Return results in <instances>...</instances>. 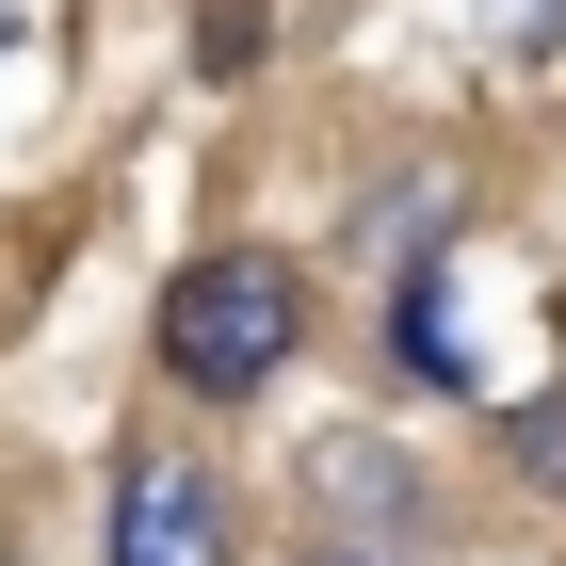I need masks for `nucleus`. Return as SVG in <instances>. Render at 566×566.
Here are the masks:
<instances>
[{
  "instance_id": "f257e3e1",
  "label": "nucleus",
  "mask_w": 566,
  "mask_h": 566,
  "mask_svg": "<svg viewBox=\"0 0 566 566\" xmlns=\"http://www.w3.org/2000/svg\"><path fill=\"white\" fill-rule=\"evenodd\" d=\"M292 340H307V275L275 260V243H211V260L163 275V373H178L195 405L275 389V373H292Z\"/></svg>"
},
{
  "instance_id": "f03ea898",
  "label": "nucleus",
  "mask_w": 566,
  "mask_h": 566,
  "mask_svg": "<svg viewBox=\"0 0 566 566\" xmlns=\"http://www.w3.org/2000/svg\"><path fill=\"white\" fill-rule=\"evenodd\" d=\"M114 566H243V502H227L211 453H178V437H130L114 453V518H97Z\"/></svg>"
},
{
  "instance_id": "7ed1b4c3",
  "label": "nucleus",
  "mask_w": 566,
  "mask_h": 566,
  "mask_svg": "<svg viewBox=\"0 0 566 566\" xmlns=\"http://www.w3.org/2000/svg\"><path fill=\"white\" fill-rule=\"evenodd\" d=\"M307 518H324V551L405 566V534H421V470H405L389 437H307Z\"/></svg>"
},
{
  "instance_id": "20e7f679",
  "label": "nucleus",
  "mask_w": 566,
  "mask_h": 566,
  "mask_svg": "<svg viewBox=\"0 0 566 566\" xmlns=\"http://www.w3.org/2000/svg\"><path fill=\"white\" fill-rule=\"evenodd\" d=\"M437 211H453V163H421V178H389V195H373V211L340 227V260H405V243H421Z\"/></svg>"
},
{
  "instance_id": "39448f33",
  "label": "nucleus",
  "mask_w": 566,
  "mask_h": 566,
  "mask_svg": "<svg viewBox=\"0 0 566 566\" xmlns=\"http://www.w3.org/2000/svg\"><path fill=\"white\" fill-rule=\"evenodd\" d=\"M195 65L243 82V65H260V0H195Z\"/></svg>"
},
{
  "instance_id": "423d86ee",
  "label": "nucleus",
  "mask_w": 566,
  "mask_h": 566,
  "mask_svg": "<svg viewBox=\"0 0 566 566\" xmlns=\"http://www.w3.org/2000/svg\"><path fill=\"white\" fill-rule=\"evenodd\" d=\"M324 566H373V551H324Z\"/></svg>"
},
{
  "instance_id": "0eeeda50",
  "label": "nucleus",
  "mask_w": 566,
  "mask_h": 566,
  "mask_svg": "<svg viewBox=\"0 0 566 566\" xmlns=\"http://www.w3.org/2000/svg\"><path fill=\"white\" fill-rule=\"evenodd\" d=\"M0 49H17V17H0Z\"/></svg>"
}]
</instances>
